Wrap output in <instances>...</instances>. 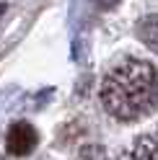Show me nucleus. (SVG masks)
I'll list each match as a JSON object with an SVG mask.
<instances>
[{
	"label": "nucleus",
	"instance_id": "5",
	"mask_svg": "<svg viewBox=\"0 0 158 160\" xmlns=\"http://www.w3.org/2000/svg\"><path fill=\"white\" fill-rule=\"evenodd\" d=\"M75 160H112V158H109V152H106L101 145H86V147L78 150Z\"/></svg>",
	"mask_w": 158,
	"mask_h": 160
},
{
	"label": "nucleus",
	"instance_id": "7",
	"mask_svg": "<svg viewBox=\"0 0 158 160\" xmlns=\"http://www.w3.org/2000/svg\"><path fill=\"white\" fill-rule=\"evenodd\" d=\"M3 13H5V5H3V3H0V16H3Z\"/></svg>",
	"mask_w": 158,
	"mask_h": 160
},
{
	"label": "nucleus",
	"instance_id": "3",
	"mask_svg": "<svg viewBox=\"0 0 158 160\" xmlns=\"http://www.w3.org/2000/svg\"><path fill=\"white\" fill-rule=\"evenodd\" d=\"M127 160H158V134H145L135 142Z\"/></svg>",
	"mask_w": 158,
	"mask_h": 160
},
{
	"label": "nucleus",
	"instance_id": "2",
	"mask_svg": "<svg viewBox=\"0 0 158 160\" xmlns=\"http://www.w3.org/2000/svg\"><path fill=\"white\" fill-rule=\"evenodd\" d=\"M36 129L26 122H16L8 129V152L16 158H26L31 150L36 147Z\"/></svg>",
	"mask_w": 158,
	"mask_h": 160
},
{
	"label": "nucleus",
	"instance_id": "6",
	"mask_svg": "<svg viewBox=\"0 0 158 160\" xmlns=\"http://www.w3.org/2000/svg\"><path fill=\"white\" fill-rule=\"evenodd\" d=\"M117 3H119V0H96V5H98V8H104V11H109V8H114Z\"/></svg>",
	"mask_w": 158,
	"mask_h": 160
},
{
	"label": "nucleus",
	"instance_id": "4",
	"mask_svg": "<svg viewBox=\"0 0 158 160\" xmlns=\"http://www.w3.org/2000/svg\"><path fill=\"white\" fill-rule=\"evenodd\" d=\"M137 36H140V42H143L148 49L158 52V16L143 18V21L137 23Z\"/></svg>",
	"mask_w": 158,
	"mask_h": 160
},
{
	"label": "nucleus",
	"instance_id": "1",
	"mask_svg": "<svg viewBox=\"0 0 158 160\" xmlns=\"http://www.w3.org/2000/svg\"><path fill=\"white\" fill-rule=\"evenodd\" d=\"M158 98V78L150 62L145 59H124L101 85V103L114 119L132 122L148 114Z\"/></svg>",
	"mask_w": 158,
	"mask_h": 160
}]
</instances>
